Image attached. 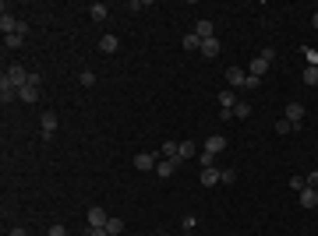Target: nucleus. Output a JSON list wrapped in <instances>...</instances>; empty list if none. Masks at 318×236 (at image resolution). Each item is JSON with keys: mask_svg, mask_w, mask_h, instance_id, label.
<instances>
[{"mask_svg": "<svg viewBox=\"0 0 318 236\" xmlns=\"http://www.w3.org/2000/svg\"><path fill=\"white\" fill-rule=\"evenodd\" d=\"M99 50H103V53H113V50H117V35H103V39H99Z\"/></svg>", "mask_w": 318, "mask_h": 236, "instance_id": "6ab92c4d", "label": "nucleus"}, {"mask_svg": "<svg viewBox=\"0 0 318 236\" xmlns=\"http://www.w3.org/2000/svg\"><path fill=\"white\" fill-rule=\"evenodd\" d=\"M89 14H92V21H103V18L110 14V7H106V4H92V7H89Z\"/></svg>", "mask_w": 318, "mask_h": 236, "instance_id": "f3484780", "label": "nucleus"}, {"mask_svg": "<svg viewBox=\"0 0 318 236\" xmlns=\"http://www.w3.org/2000/svg\"><path fill=\"white\" fill-rule=\"evenodd\" d=\"M159 236H170V233H159Z\"/></svg>", "mask_w": 318, "mask_h": 236, "instance_id": "c9c22d12", "label": "nucleus"}, {"mask_svg": "<svg viewBox=\"0 0 318 236\" xmlns=\"http://www.w3.org/2000/svg\"><path fill=\"white\" fill-rule=\"evenodd\" d=\"M290 187H294V190H297V194H301V190H304V187H308V176H290Z\"/></svg>", "mask_w": 318, "mask_h": 236, "instance_id": "bb28decb", "label": "nucleus"}, {"mask_svg": "<svg viewBox=\"0 0 318 236\" xmlns=\"http://www.w3.org/2000/svg\"><path fill=\"white\" fill-rule=\"evenodd\" d=\"M7 236H28V233H25V229H21V226H18V229H11V233H7Z\"/></svg>", "mask_w": 318, "mask_h": 236, "instance_id": "72a5a7b5", "label": "nucleus"}, {"mask_svg": "<svg viewBox=\"0 0 318 236\" xmlns=\"http://www.w3.org/2000/svg\"><path fill=\"white\" fill-rule=\"evenodd\" d=\"M202 183H205V187H216V183H223V169H216V166H205V169H202Z\"/></svg>", "mask_w": 318, "mask_h": 236, "instance_id": "0eeeda50", "label": "nucleus"}, {"mask_svg": "<svg viewBox=\"0 0 318 236\" xmlns=\"http://www.w3.org/2000/svg\"><path fill=\"white\" fill-rule=\"evenodd\" d=\"M14 99H18V88L7 81V78H0V102H4V106H11Z\"/></svg>", "mask_w": 318, "mask_h": 236, "instance_id": "7ed1b4c3", "label": "nucleus"}, {"mask_svg": "<svg viewBox=\"0 0 318 236\" xmlns=\"http://www.w3.org/2000/svg\"><path fill=\"white\" fill-rule=\"evenodd\" d=\"M39 127H43V138L50 141L53 131H57V113H43V116H39Z\"/></svg>", "mask_w": 318, "mask_h": 236, "instance_id": "20e7f679", "label": "nucleus"}, {"mask_svg": "<svg viewBox=\"0 0 318 236\" xmlns=\"http://www.w3.org/2000/svg\"><path fill=\"white\" fill-rule=\"evenodd\" d=\"M219 102H223V109H233L237 106V95L233 92H219Z\"/></svg>", "mask_w": 318, "mask_h": 236, "instance_id": "393cba45", "label": "nucleus"}, {"mask_svg": "<svg viewBox=\"0 0 318 236\" xmlns=\"http://www.w3.org/2000/svg\"><path fill=\"white\" fill-rule=\"evenodd\" d=\"M233 116H241V120H248V116H251V102H244V99H241V102L233 106Z\"/></svg>", "mask_w": 318, "mask_h": 236, "instance_id": "a211bd4d", "label": "nucleus"}, {"mask_svg": "<svg viewBox=\"0 0 318 236\" xmlns=\"http://www.w3.org/2000/svg\"><path fill=\"white\" fill-rule=\"evenodd\" d=\"M173 169H177V159H163V162L156 166V173L163 176V180H166V176H173Z\"/></svg>", "mask_w": 318, "mask_h": 236, "instance_id": "2eb2a0df", "label": "nucleus"}, {"mask_svg": "<svg viewBox=\"0 0 318 236\" xmlns=\"http://www.w3.org/2000/svg\"><path fill=\"white\" fill-rule=\"evenodd\" d=\"M311 25H315V28H318V11H315V14H311Z\"/></svg>", "mask_w": 318, "mask_h": 236, "instance_id": "f704fd0d", "label": "nucleus"}, {"mask_svg": "<svg viewBox=\"0 0 318 236\" xmlns=\"http://www.w3.org/2000/svg\"><path fill=\"white\" fill-rule=\"evenodd\" d=\"M184 50H202V39H198L194 32H191V35H184Z\"/></svg>", "mask_w": 318, "mask_h": 236, "instance_id": "b1692460", "label": "nucleus"}, {"mask_svg": "<svg viewBox=\"0 0 318 236\" xmlns=\"http://www.w3.org/2000/svg\"><path fill=\"white\" fill-rule=\"evenodd\" d=\"M258 81H262V78H251V74H248V78H244V92H255Z\"/></svg>", "mask_w": 318, "mask_h": 236, "instance_id": "cd10ccee", "label": "nucleus"}, {"mask_svg": "<svg viewBox=\"0 0 318 236\" xmlns=\"http://www.w3.org/2000/svg\"><path fill=\"white\" fill-rule=\"evenodd\" d=\"M21 43H25V35H18V32H14V35H4V46H7V50H18Z\"/></svg>", "mask_w": 318, "mask_h": 236, "instance_id": "412c9836", "label": "nucleus"}, {"mask_svg": "<svg viewBox=\"0 0 318 236\" xmlns=\"http://www.w3.org/2000/svg\"><path fill=\"white\" fill-rule=\"evenodd\" d=\"M265 71H269V64H265V60H262V57H255V60H251V64H248V74H251V78H262V74H265Z\"/></svg>", "mask_w": 318, "mask_h": 236, "instance_id": "ddd939ff", "label": "nucleus"}, {"mask_svg": "<svg viewBox=\"0 0 318 236\" xmlns=\"http://www.w3.org/2000/svg\"><path fill=\"white\" fill-rule=\"evenodd\" d=\"M18 99H21V102H35V99H39V88H35V85H25V88L18 92Z\"/></svg>", "mask_w": 318, "mask_h": 236, "instance_id": "dca6fc26", "label": "nucleus"}, {"mask_svg": "<svg viewBox=\"0 0 318 236\" xmlns=\"http://www.w3.org/2000/svg\"><path fill=\"white\" fill-rule=\"evenodd\" d=\"M180 159H191V155H198V148H194V141H180Z\"/></svg>", "mask_w": 318, "mask_h": 236, "instance_id": "aec40b11", "label": "nucleus"}, {"mask_svg": "<svg viewBox=\"0 0 318 236\" xmlns=\"http://www.w3.org/2000/svg\"><path fill=\"white\" fill-rule=\"evenodd\" d=\"M46 236H67V229H64V226H50Z\"/></svg>", "mask_w": 318, "mask_h": 236, "instance_id": "7c9ffc66", "label": "nucleus"}, {"mask_svg": "<svg viewBox=\"0 0 318 236\" xmlns=\"http://www.w3.org/2000/svg\"><path fill=\"white\" fill-rule=\"evenodd\" d=\"M244 78H248V74H244L241 67H226V81H230L233 88H244Z\"/></svg>", "mask_w": 318, "mask_h": 236, "instance_id": "9d476101", "label": "nucleus"}, {"mask_svg": "<svg viewBox=\"0 0 318 236\" xmlns=\"http://www.w3.org/2000/svg\"><path fill=\"white\" fill-rule=\"evenodd\" d=\"M276 131H280V134H287V131H294V124H290V120H287V116H283V120H280V124H276Z\"/></svg>", "mask_w": 318, "mask_h": 236, "instance_id": "c756f323", "label": "nucleus"}, {"mask_svg": "<svg viewBox=\"0 0 318 236\" xmlns=\"http://www.w3.org/2000/svg\"><path fill=\"white\" fill-rule=\"evenodd\" d=\"M0 32H4V35H14L18 32V18L4 7V14H0Z\"/></svg>", "mask_w": 318, "mask_h": 236, "instance_id": "39448f33", "label": "nucleus"}, {"mask_svg": "<svg viewBox=\"0 0 318 236\" xmlns=\"http://www.w3.org/2000/svg\"><path fill=\"white\" fill-rule=\"evenodd\" d=\"M258 57H262V60H265V64H272V60H276V50H272V46H265V50H262V53H258Z\"/></svg>", "mask_w": 318, "mask_h": 236, "instance_id": "c85d7f7f", "label": "nucleus"}, {"mask_svg": "<svg viewBox=\"0 0 318 236\" xmlns=\"http://www.w3.org/2000/svg\"><path fill=\"white\" fill-rule=\"evenodd\" d=\"M194 35H198V39H212V21H209V18H202V21L194 25Z\"/></svg>", "mask_w": 318, "mask_h": 236, "instance_id": "4468645a", "label": "nucleus"}, {"mask_svg": "<svg viewBox=\"0 0 318 236\" xmlns=\"http://www.w3.org/2000/svg\"><path fill=\"white\" fill-rule=\"evenodd\" d=\"M103 229H106L110 236H117V233H124V222H121V219H110V222H106Z\"/></svg>", "mask_w": 318, "mask_h": 236, "instance_id": "5701e85b", "label": "nucleus"}, {"mask_svg": "<svg viewBox=\"0 0 318 236\" xmlns=\"http://www.w3.org/2000/svg\"><path fill=\"white\" fill-rule=\"evenodd\" d=\"M308 187H315V190H318V169H315V173L308 176Z\"/></svg>", "mask_w": 318, "mask_h": 236, "instance_id": "2f4dec72", "label": "nucleus"}, {"mask_svg": "<svg viewBox=\"0 0 318 236\" xmlns=\"http://www.w3.org/2000/svg\"><path fill=\"white\" fill-rule=\"evenodd\" d=\"M4 78H7V81L21 92L25 85H28V78H32V71H25V64H7V71H4Z\"/></svg>", "mask_w": 318, "mask_h": 236, "instance_id": "f257e3e1", "label": "nucleus"}, {"mask_svg": "<svg viewBox=\"0 0 318 236\" xmlns=\"http://www.w3.org/2000/svg\"><path fill=\"white\" fill-rule=\"evenodd\" d=\"M177 152H180V145H173V141L163 145V155H166V159H177V162H180V155H177Z\"/></svg>", "mask_w": 318, "mask_h": 236, "instance_id": "4be33fe9", "label": "nucleus"}, {"mask_svg": "<svg viewBox=\"0 0 318 236\" xmlns=\"http://www.w3.org/2000/svg\"><path fill=\"white\" fill-rule=\"evenodd\" d=\"M287 120L294 124V131L301 127V120H304V106L301 102H287Z\"/></svg>", "mask_w": 318, "mask_h": 236, "instance_id": "423d86ee", "label": "nucleus"}, {"mask_svg": "<svg viewBox=\"0 0 318 236\" xmlns=\"http://www.w3.org/2000/svg\"><path fill=\"white\" fill-rule=\"evenodd\" d=\"M106 222H110V215L103 208H89V229H103Z\"/></svg>", "mask_w": 318, "mask_h": 236, "instance_id": "6e6552de", "label": "nucleus"}, {"mask_svg": "<svg viewBox=\"0 0 318 236\" xmlns=\"http://www.w3.org/2000/svg\"><path fill=\"white\" fill-rule=\"evenodd\" d=\"M223 148H226V138H223V134H212V138L205 141V152H209V155H219Z\"/></svg>", "mask_w": 318, "mask_h": 236, "instance_id": "9b49d317", "label": "nucleus"}, {"mask_svg": "<svg viewBox=\"0 0 318 236\" xmlns=\"http://www.w3.org/2000/svg\"><path fill=\"white\" fill-rule=\"evenodd\" d=\"M156 166H159V162H156V155H152V152H138V155H135V169H142V173H152Z\"/></svg>", "mask_w": 318, "mask_h": 236, "instance_id": "f03ea898", "label": "nucleus"}, {"mask_svg": "<svg viewBox=\"0 0 318 236\" xmlns=\"http://www.w3.org/2000/svg\"><path fill=\"white\" fill-rule=\"evenodd\" d=\"M85 236H110V233H106V229H89Z\"/></svg>", "mask_w": 318, "mask_h": 236, "instance_id": "473e14b6", "label": "nucleus"}, {"mask_svg": "<svg viewBox=\"0 0 318 236\" xmlns=\"http://www.w3.org/2000/svg\"><path fill=\"white\" fill-rule=\"evenodd\" d=\"M297 198H301V205H304V208H315V205H318V190H315V187H304Z\"/></svg>", "mask_w": 318, "mask_h": 236, "instance_id": "f8f14e48", "label": "nucleus"}, {"mask_svg": "<svg viewBox=\"0 0 318 236\" xmlns=\"http://www.w3.org/2000/svg\"><path fill=\"white\" fill-rule=\"evenodd\" d=\"M304 85H318V67H304Z\"/></svg>", "mask_w": 318, "mask_h": 236, "instance_id": "a878e982", "label": "nucleus"}, {"mask_svg": "<svg viewBox=\"0 0 318 236\" xmlns=\"http://www.w3.org/2000/svg\"><path fill=\"white\" fill-rule=\"evenodd\" d=\"M219 39H202V53H205V60H216L219 57Z\"/></svg>", "mask_w": 318, "mask_h": 236, "instance_id": "1a4fd4ad", "label": "nucleus"}]
</instances>
